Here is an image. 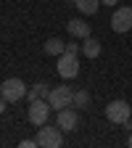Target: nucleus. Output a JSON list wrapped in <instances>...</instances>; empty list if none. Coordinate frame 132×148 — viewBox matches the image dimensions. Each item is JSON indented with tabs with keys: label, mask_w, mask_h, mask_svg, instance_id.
Masks as SVG:
<instances>
[{
	"label": "nucleus",
	"mask_w": 132,
	"mask_h": 148,
	"mask_svg": "<svg viewBox=\"0 0 132 148\" xmlns=\"http://www.w3.org/2000/svg\"><path fill=\"white\" fill-rule=\"evenodd\" d=\"M129 116H132V108L127 101H111L106 106V119L111 124H124V122H129Z\"/></svg>",
	"instance_id": "obj_4"
},
{
	"label": "nucleus",
	"mask_w": 132,
	"mask_h": 148,
	"mask_svg": "<svg viewBox=\"0 0 132 148\" xmlns=\"http://www.w3.org/2000/svg\"><path fill=\"white\" fill-rule=\"evenodd\" d=\"M42 50H45L48 56H61V53L66 50V42H64V40H58V37H50V40L42 45Z\"/></svg>",
	"instance_id": "obj_12"
},
{
	"label": "nucleus",
	"mask_w": 132,
	"mask_h": 148,
	"mask_svg": "<svg viewBox=\"0 0 132 148\" xmlns=\"http://www.w3.org/2000/svg\"><path fill=\"white\" fill-rule=\"evenodd\" d=\"M37 145L40 148H58V145H64V130L58 124L55 127L42 124L40 130H37Z\"/></svg>",
	"instance_id": "obj_1"
},
{
	"label": "nucleus",
	"mask_w": 132,
	"mask_h": 148,
	"mask_svg": "<svg viewBox=\"0 0 132 148\" xmlns=\"http://www.w3.org/2000/svg\"><path fill=\"white\" fill-rule=\"evenodd\" d=\"M66 32L74 37V40H85V37H90V24L82 21V18H71V21L66 24Z\"/></svg>",
	"instance_id": "obj_9"
},
{
	"label": "nucleus",
	"mask_w": 132,
	"mask_h": 148,
	"mask_svg": "<svg viewBox=\"0 0 132 148\" xmlns=\"http://www.w3.org/2000/svg\"><path fill=\"white\" fill-rule=\"evenodd\" d=\"M50 106L58 111V108H66V106H74V90L66 87V85H58V87H50V95H48Z\"/></svg>",
	"instance_id": "obj_5"
},
{
	"label": "nucleus",
	"mask_w": 132,
	"mask_h": 148,
	"mask_svg": "<svg viewBox=\"0 0 132 148\" xmlns=\"http://www.w3.org/2000/svg\"><path fill=\"white\" fill-rule=\"evenodd\" d=\"M74 5H77V11H79V13L92 16V13H98V8H101V0H74Z\"/></svg>",
	"instance_id": "obj_10"
},
{
	"label": "nucleus",
	"mask_w": 132,
	"mask_h": 148,
	"mask_svg": "<svg viewBox=\"0 0 132 148\" xmlns=\"http://www.w3.org/2000/svg\"><path fill=\"white\" fill-rule=\"evenodd\" d=\"M27 85L21 82V79H18V77H8L3 85H0V95H3L8 103H16V101H21L24 95H27Z\"/></svg>",
	"instance_id": "obj_3"
},
{
	"label": "nucleus",
	"mask_w": 132,
	"mask_h": 148,
	"mask_svg": "<svg viewBox=\"0 0 132 148\" xmlns=\"http://www.w3.org/2000/svg\"><path fill=\"white\" fill-rule=\"evenodd\" d=\"M5 108H8V101H5L3 95H0V114H3V111H5Z\"/></svg>",
	"instance_id": "obj_18"
},
{
	"label": "nucleus",
	"mask_w": 132,
	"mask_h": 148,
	"mask_svg": "<svg viewBox=\"0 0 132 148\" xmlns=\"http://www.w3.org/2000/svg\"><path fill=\"white\" fill-rule=\"evenodd\" d=\"M119 0H101V5H111V8H116Z\"/></svg>",
	"instance_id": "obj_17"
},
{
	"label": "nucleus",
	"mask_w": 132,
	"mask_h": 148,
	"mask_svg": "<svg viewBox=\"0 0 132 148\" xmlns=\"http://www.w3.org/2000/svg\"><path fill=\"white\" fill-rule=\"evenodd\" d=\"M82 53L87 56V58H98L101 56V42L92 40V37H85L82 40Z\"/></svg>",
	"instance_id": "obj_11"
},
{
	"label": "nucleus",
	"mask_w": 132,
	"mask_h": 148,
	"mask_svg": "<svg viewBox=\"0 0 132 148\" xmlns=\"http://www.w3.org/2000/svg\"><path fill=\"white\" fill-rule=\"evenodd\" d=\"M50 101L48 98H37V101H29V111H27V116L34 127H42L48 124V116H50Z\"/></svg>",
	"instance_id": "obj_2"
},
{
	"label": "nucleus",
	"mask_w": 132,
	"mask_h": 148,
	"mask_svg": "<svg viewBox=\"0 0 132 148\" xmlns=\"http://www.w3.org/2000/svg\"><path fill=\"white\" fill-rule=\"evenodd\" d=\"M48 95H50V87H48L45 82L34 85V87H32V90L27 92V98H29V101H37V98H48Z\"/></svg>",
	"instance_id": "obj_13"
},
{
	"label": "nucleus",
	"mask_w": 132,
	"mask_h": 148,
	"mask_svg": "<svg viewBox=\"0 0 132 148\" xmlns=\"http://www.w3.org/2000/svg\"><path fill=\"white\" fill-rule=\"evenodd\" d=\"M127 145H129V148H132V135H129V140H127Z\"/></svg>",
	"instance_id": "obj_19"
},
{
	"label": "nucleus",
	"mask_w": 132,
	"mask_h": 148,
	"mask_svg": "<svg viewBox=\"0 0 132 148\" xmlns=\"http://www.w3.org/2000/svg\"><path fill=\"white\" fill-rule=\"evenodd\" d=\"M111 29H114L116 34H124L132 29V8L129 5H122L114 11V16H111Z\"/></svg>",
	"instance_id": "obj_6"
},
{
	"label": "nucleus",
	"mask_w": 132,
	"mask_h": 148,
	"mask_svg": "<svg viewBox=\"0 0 132 148\" xmlns=\"http://www.w3.org/2000/svg\"><path fill=\"white\" fill-rule=\"evenodd\" d=\"M90 106V92L87 90H77L74 92V108H87Z\"/></svg>",
	"instance_id": "obj_14"
},
{
	"label": "nucleus",
	"mask_w": 132,
	"mask_h": 148,
	"mask_svg": "<svg viewBox=\"0 0 132 148\" xmlns=\"http://www.w3.org/2000/svg\"><path fill=\"white\" fill-rule=\"evenodd\" d=\"M58 74H61L64 79H74L79 74V61H77V56H74V53H66L64 50L58 56Z\"/></svg>",
	"instance_id": "obj_7"
},
{
	"label": "nucleus",
	"mask_w": 132,
	"mask_h": 148,
	"mask_svg": "<svg viewBox=\"0 0 132 148\" xmlns=\"http://www.w3.org/2000/svg\"><path fill=\"white\" fill-rule=\"evenodd\" d=\"M82 50V45H77V42H66V53H74V56H77Z\"/></svg>",
	"instance_id": "obj_15"
},
{
	"label": "nucleus",
	"mask_w": 132,
	"mask_h": 148,
	"mask_svg": "<svg viewBox=\"0 0 132 148\" xmlns=\"http://www.w3.org/2000/svg\"><path fill=\"white\" fill-rule=\"evenodd\" d=\"M18 145H21V148H34L37 145V138H27V140H21Z\"/></svg>",
	"instance_id": "obj_16"
},
{
	"label": "nucleus",
	"mask_w": 132,
	"mask_h": 148,
	"mask_svg": "<svg viewBox=\"0 0 132 148\" xmlns=\"http://www.w3.org/2000/svg\"><path fill=\"white\" fill-rule=\"evenodd\" d=\"M55 124H58L64 132H74V130L79 127V116H77V111H74L71 106H66V108H58V114H55Z\"/></svg>",
	"instance_id": "obj_8"
}]
</instances>
